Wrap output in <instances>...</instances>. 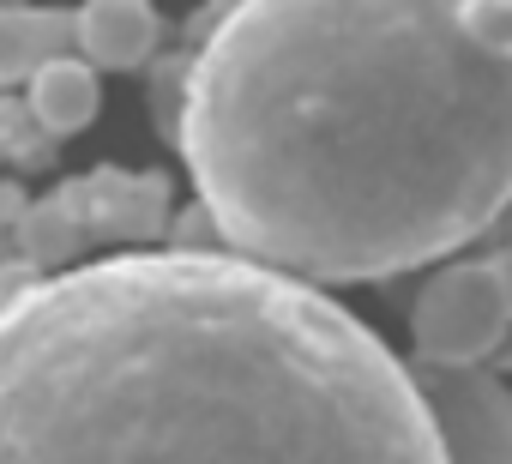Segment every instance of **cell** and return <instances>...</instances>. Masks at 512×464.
<instances>
[{"label": "cell", "mask_w": 512, "mask_h": 464, "mask_svg": "<svg viewBox=\"0 0 512 464\" xmlns=\"http://www.w3.org/2000/svg\"><path fill=\"white\" fill-rule=\"evenodd\" d=\"M217 236L302 284H380L512 205V0H235L181 79Z\"/></svg>", "instance_id": "cell-1"}, {"label": "cell", "mask_w": 512, "mask_h": 464, "mask_svg": "<svg viewBox=\"0 0 512 464\" xmlns=\"http://www.w3.org/2000/svg\"><path fill=\"white\" fill-rule=\"evenodd\" d=\"M0 464H446L416 374L320 284L127 248L0 296Z\"/></svg>", "instance_id": "cell-2"}, {"label": "cell", "mask_w": 512, "mask_h": 464, "mask_svg": "<svg viewBox=\"0 0 512 464\" xmlns=\"http://www.w3.org/2000/svg\"><path fill=\"white\" fill-rule=\"evenodd\" d=\"M512 332V272L500 260H458L434 272L410 308L416 356L434 368H482Z\"/></svg>", "instance_id": "cell-3"}, {"label": "cell", "mask_w": 512, "mask_h": 464, "mask_svg": "<svg viewBox=\"0 0 512 464\" xmlns=\"http://www.w3.org/2000/svg\"><path fill=\"white\" fill-rule=\"evenodd\" d=\"M446 464H512V386L494 368H410Z\"/></svg>", "instance_id": "cell-4"}, {"label": "cell", "mask_w": 512, "mask_h": 464, "mask_svg": "<svg viewBox=\"0 0 512 464\" xmlns=\"http://www.w3.org/2000/svg\"><path fill=\"white\" fill-rule=\"evenodd\" d=\"M73 199H79V217L91 236H109V242H145L163 229V211H169V181L163 175H115V169H97L91 181H73Z\"/></svg>", "instance_id": "cell-5"}, {"label": "cell", "mask_w": 512, "mask_h": 464, "mask_svg": "<svg viewBox=\"0 0 512 464\" xmlns=\"http://www.w3.org/2000/svg\"><path fill=\"white\" fill-rule=\"evenodd\" d=\"M73 25H79V55L97 73H133L163 43V19L151 0H85Z\"/></svg>", "instance_id": "cell-6"}, {"label": "cell", "mask_w": 512, "mask_h": 464, "mask_svg": "<svg viewBox=\"0 0 512 464\" xmlns=\"http://www.w3.org/2000/svg\"><path fill=\"white\" fill-rule=\"evenodd\" d=\"M73 43H79L73 13H55V7H7V13H0V85H31Z\"/></svg>", "instance_id": "cell-7"}, {"label": "cell", "mask_w": 512, "mask_h": 464, "mask_svg": "<svg viewBox=\"0 0 512 464\" xmlns=\"http://www.w3.org/2000/svg\"><path fill=\"white\" fill-rule=\"evenodd\" d=\"M97 109H103V85H97V67L79 61V55H61L31 79V121L55 139L91 127Z\"/></svg>", "instance_id": "cell-8"}, {"label": "cell", "mask_w": 512, "mask_h": 464, "mask_svg": "<svg viewBox=\"0 0 512 464\" xmlns=\"http://www.w3.org/2000/svg\"><path fill=\"white\" fill-rule=\"evenodd\" d=\"M85 236H91V229H85V217H79L73 187H61V193L25 205V217H19V248H25V260H31L37 272H61V266L79 254Z\"/></svg>", "instance_id": "cell-9"}, {"label": "cell", "mask_w": 512, "mask_h": 464, "mask_svg": "<svg viewBox=\"0 0 512 464\" xmlns=\"http://www.w3.org/2000/svg\"><path fill=\"white\" fill-rule=\"evenodd\" d=\"M7 7H25V0H0V13H7Z\"/></svg>", "instance_id": "cell-10"}]
</instances>
